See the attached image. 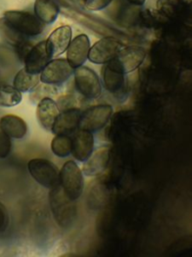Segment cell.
Wrapping results in <instances>:
<instances>
[{
  "mask_svg": "<svg viewBox=\"0 0 192 257\" xmlns=\"http://www.w3.org/2000/svg\"><path fill=\"white\" fill-rule=\"evenodd\" d=\"M50 190L49 201L55 221L63 228L71 226L76 217V206L74 201L65 194L60 185Z\"/></svg>",
  "mask_w": 192,
  "mask_h": 257,
  "instance_id": "6da1fadb",
  "label": "cell"
},
{
  "mask_svg": "<svg viewBox=\"0 0 192 257\" xmlns=\"http://www.w3.org/2000/svg\"><path fill=\"white\" fill-rule=\"evenodd\" d=\"M3 17L13 28L26 37L38 36L44 30V23L35 14L27 11L8 10L4 12Z\"/></svg>",
  "mask_w": 192,
  "mask_h": 257,
  "instance_id": "7a4b0ae2",
  "label": "cell"
},
{
  "mask_svg": "<svg viewBox=\"0 0 192 257\" xmlns=\"http://www.w3.org/2000/svg\"><path fill=\"white\" fill-rule=\"evenodd\" d=\"M31 177L41 186L52 189L60 185V171L57 166L46 159H32L28 163Z\"/></svg>",
  "mask_w": 192,
  "mask_h": 257,
  "instance_id": "3957f363",
  "label": "cell"
},
{
  "mask_svg": "<svg viewBox=\"0 0 192 257\" xmlns=\"http://www.w3.org/2000/svg\"><path fill=\"white\" fill-rule=\"evenodd\" d=\"M60 186L73 201L80 198L84 189L82 170L74 161L66 162L60 171Z\"/></svg>",
  "mask_w": 192,
  "mask_h": 257,
  "instance_id": "277c9868",
  "label": "cell"
},
{
  "mask_svg": "<svg viewBox=\"0 0 192 257\" xmlns=\"http://www.w3.org/2000/svg\"><path fill=\"white\" fill-rule=\"evenodd\" d=\"M75 87L84 97L89 99L98 98L102 92V85L98 75L87 66H78L73 72Z\"/></svg>",
  "mask_w": 192,
  "mask_h": 257,
  "instance_id": "5b68a950",
  "label": "cell"
},
{
  "mask_svg": "<svg viewBox=\"0 0 192 257\" xmlns=\"http://www.w3.org/2000/svg\"><path fill=\"white\" fill-rule=\"evenodd\" d=\"M146 51L139 46H129L121 48L117 55L109 62L113 68L120 71L123 74L136 70L144 61Z\"/></svg>",
  "mask_w": 192,
  "mask_h": 257,
  "instance_id": "8992f818",
  "label": "cell"
},
{
  "mask_svg": "<svg viewBox=\"0 0 192 257\" xmlns=\"http://www.w3.org/2000/svg\"><path fill=\"white\" fill-rule=\"evenodd\" d=\"M113 112V108L109 104H98L89 107L81 112L78 128L91 133L103 128L108 122Z\"/></svg>",
  "mask_w": 192,
  "mask_h": 257,
  "instance_id": "52a82bcc",
  "label": "cell"
},
{
  "mask_svg": "<svg viewBox=\"0 0 192 257\" xmlns=\"http://www.w3.org/2000/svg\"><path fill=\"white\" fill-rule=\"evenodd\" d=\"M122 46V43L116 37L105 36L90 47L88 59L96 64L107 63L117 55Z\"/></svg>",
  "mask_w": 192,
  "mask_h": 257,
  "instance_id": "ba28073f",
  "label": "cell"
},
{
  "mask_svg": "<svg viewBox=\"0 0 192 257\" xmlns=\"http://www.w3.org/2000/svg\"><path fill=\"white\" fill-rule=\"evenodd\" d=\"M73 72L74 68L69 64L67 59L56 58L50 60L41 71L40 80L41 82L57 85L68 80Z\"/></svg>",
  "mask_w": 192,
  "mask_h": 257,
  "instance_id": "9c48e42d",
  "label": "cell"
},
{
  "mask_svg": "<svg viewBox=\"0 0 192 257\" xmlns=\"http://www.w3.org/2000/svg\"><path fill=\"white\" fill-rule=\"evenodd\" d=\"M51 58L46 46V40L40 41L32 46L24 57V68L31 73H40Z\"/></svg>",
  "mask_w": 192,
  "mask_h": 257,
  "instance_id": "30bf717a",
  "label": "cell"
},
{
  "mask_svg": "<svg viewBox=\"0 0 192 257\" xmlns=\"http://www.w3.org/2000/svg\"><path fill=\"white\" fill-rule=\"evenodd\" d=\"M90 47V40L86 34H79L73 38L66 49L67 61L69 64L73 68L83 65L88 58Z\"/></svg>",
  "mask_w": 192,
  "mask_h": 257,
  "instance_id": "8fae6325",
  "label": "cell"
},
{
  "mask_svg": "<svg viewBox=\"0 0 192 257\" xmlns=\"http://www.w3.org/2000/svg\"><path fill=\"white\" fill-rule=\"evenodd\" d=\"M72 139L71 154L76 161L85 162L94 150V137L91 132L78 128Z\"/></svg>",
  "mask_w": 192,
  "mask_h": 257,
  "instance_id": "7c38bea8",
  "label": "cell"
},
{
  "mask_svg": "<svg viewBox=\"0 0 192 257\" xmlns=\"http://www.w3.org/2000/svg\"><path fill=\"white\" fill-rule=\"evenodd\" d=\"M81 111L71 108L59 113L53 123L52 132L55 136H69L78 128Z\"/></svg>",
  "mask_w": 192,
  "mask_h": 257,
  "instance_id": "4fadbf2b",
  "label": "cell"
},
{
  "mask_svg": "<svg viewBox=\"0 0 192 257\" xmlns=\"http://www.w3.org/2000/svg\"><path fill=\"white\" fill-rule=\"evenodd\" d=\"M72 37V29L69 25H62L51 32L46 40L47 49L51 55L59 56L66 51Z\"/></svg>",
  "mask_w": 192,
  "mask_h": 257,
  "instance_id": "5bb4252c",
  "label": "cell"
},
{
  "mask_svg": "<svg viewBox=\"0 0 192 257\" xmlns=\"http://www.w3.org/2000/svg\"><path fill=\"white\" fill-rule=\"evenodd\" d=\"M110 160V149L102 147L92 152L90 157L83 162L82 173L89 177H95L105 171Z\"/></svg>",
  "mask_w": 192,
  "mask_h": 257,
  "instance_id": "9a60e30c",
  "label": "cell"
},
{
  "mask_svg": "<svg viewBox=\"0 0 192 257\" xmlns=\"http://www.w3.org/2000/svg\"><path fill=\"white\" fill-rule=\"evenodd\" d=\"M59 114V109L56 102L51 97L41 99L37 103L36 117L38 123L45 130L51 131L53 123Z\"/></svg>",
  "mask_w": 192,
  "mask_h": 257,
  "instance_id": "2e32d148",
  "label": "cell"
},
{
  "mask_svg": "<svg viewBox=\"0 0 192 257\" xmlns=\"http://www.w3.org/2000/svg\"><path fill=\"white\" fill-rule=\"evenodd\" d=\"M0 130L13 139H23L27 134V123L19 116L6 114L0 118Z\"/></svg>",
  "mask_w": 192,
  "mask_h": 257,
  "instance_id": "e0dca14e",
  "label": "cell"
},
{
  "mask_svg": "<svg viewBox=\"0 0 192 257\" xmlns=\"http://www.w3.org/2000/svg\"><path fill=\"white\" fill-rule=\"evenodd\" d=\"M101 74L104 87L109 92L118 94L124 88V74L113 68L109 63H104Z\"/></svg>",
  "mask_w": 192,
  "mask_h": 257,
  "instance_id": "ac0fdd59",
  "label": "cell"
},
{
  "mask_svg": "<svg viewBox=\"0 0 192 257\" xmlns=\"http://www.w3.org/2000/svg\"><path fill=\"white\" fill-rule=\"evenodd\" d=\"M65 13L68 16H70L71 18L75 19V21L81 23L82 25L87 26L88 28H90L91 30H93L95 32H98L99 34H102V35H105V36H113V37H115L116 35L119 34L116 30L111 29L110 27L106 26L105 24H102V23L98 22L97 20H94V19H92L91 17H89L85 14L79 13L78 11L68 9V10L65 11Z\"/></svg>",
  "mask_w": 192,
  "mask_h": 257,
  "instance_id": "d6986e66",
  "label": "cell"
},
{
  "mask_svg": "<svg viewBox=\"0 0 192 257\" xmlns=\"http://www.w3.org/2000/svg\"><path fill=\"white\" fill-rule=\"evenodd\" d=\"M34 13L44 24H51L58 17L59 6L54 0H35Z\"/></svg>",
  "mask_w": 192,
  "mask_h": 257,
  "instance_id": "ffe728a7",
  "label": "cell"
},
{
  "mask_svg": "<svg viewBox=\"0 0 192 257\" xmlns=\"http://www.w3.org/2000/svg\"><path fill=\"white\" fill-rule=\"evenodd\" d=\"M0 37L9 45L13 46L15 49L22 47L28 43V37L19 33L15 28H13L4 17L0 18Z\"/></svg>",
  "mask_w": 192,
  "mask_h": 257,
  "instance_id": "44dd1931",
  "label": "cell"
},
{
  "mask_svg": "<svg viewBox=\"0 0 192 257\" xmlns=\"http://www.w3.org/2000/svg\"><path fill=\"white\" fill-rule=\"evenodd\" d=\"M40 81L39 73H31L25 68H22L14 76L13 86L21 92L30 91Z\"/></svg>",
  "mask_w": 192,
  "mask_h": 257,
  "instance_id": "7402d4cb",
  "label": "cell"
},
{
  "mask_svg": "<svg viewBox=\"0 0 192 257\" xmlns=\"http://www.w3.org/2000/svg\"><path fill=\"white\" fill-rule=\"evenodd\" d=\"M22 100V93L14 86L0 85V106H15Z\"/></svg>",
  "mask_w": 192,
  "mask_h": 257,
  "instance_id": "603a6c76",
  "label": "cell"
},
{
  "mask_svg": "<svg viewBox=\"0 0 192 257\" xmlns=\"http://www.w3.org/2000/svg\"><path fill=\"white\" fill-rule=\"evenodd\" d=\"M72 139L69 136H55L51 142L53 154L59 158H66L71 155Z\"/></svg>",
  "mask_w": 192,
  "mask_h": 257,
  "instance_id": "cb8c5ba5",
  "label": "cell"
},
{
  "mask_svg": "<svg viewBox=\"0 0 192 257\" xmlns=\"http://www.w3.org/2000/svg\"><path fill=\"white\" fill-rule=\"evenodd\" d=\"M57 93V89L54 84H49V83H38L35 85L31 90H30V100L37 104L41 99L46 98V97H51Z\"/></svg>",
  "mask_w": 192,
  "mask_h": 257,
  "instance_id": "d4e9b609",
  "label": "cell"
},
{
  "mask_svg": "<svg viewBox=\"0 0 192 257\" xmlns=\"http://www.w3.org/2000/svg\"><path fill=\"white\" fill-rule=\"evenodd\" d=\"M59 111H64L71 108H76L77 101L73 95H63L58 98L56 102Z\"/></svg>",
  "mask_w": 192,
  "mask_h": 257,
  "instance_id": "484cf974",
  "label": "cell"
},
{
  "mask_svg": "<svg viewBox=\"0 0 192 257\" xmlns=\"http://www.w3.org/2000/svg\"><path fill=\"white\" fill-rule=\"evenodd\" d=\"M113 0H84L85 8L90 11H99L106 8Z\"/></svg>",
  "mask_w": 192,
  "mask_h": 257,
  "instance_id": "4316f807",
  "label": "cell"
},
{
  "mask_svg": "<svg viewBox=\"0 0 192 257\" xmlns=\"http://www.w3.org/2000/svg\"><path fill=\"white\" fill-rule=\"evenodd\" d=\"M11 151L10 138L0 130V158H6Z\"/></svg>",
  "mask_w": 192,
  "mask_h": 257,
  "instance_id": "83f0119b",
  "label": "cell"
},
{
  "mask_svg": "<svg viewBox=\"0 0 192 257\" xmlns=\"http://www.w3.org/2000/svg\"><path fill=\"white\" fill-rule=\"evenodd\" d=\"M9 226V213L6 207L0 203V233L4 232Z\"/></svg>",
  "mask_w": 192,
  "mask_h": 257,
  "instance_id": "f1b7e54d",
  "label": "cell"
},
{
  "mask_svg": "<svg viewBox=\"0 0 192 257\" xmlns=\"http://www.w3.org/2000/svg\"><path fill=\"white\" fill-rule=\"evenodd\" d=\"M126 1H128L129 3H131V4H134V5H143L144 3H145V1L146 0H126Z\"/></svg>",
  "mask_w": 192,
  "mask_h": 257,
  "instance_id": "f546056e",
  "label": "cell"
}]
</instances>
